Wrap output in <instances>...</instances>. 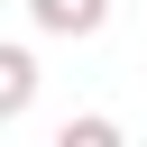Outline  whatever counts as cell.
Here are the masks:
<instances>
[{
    "instance_id": "6da1fadb",
    "label": "cell",
    "mask_w": 147,
    "mask_h": 147,
    "mask_svg": "<svg viewBox=\"0 0 147 147\" xmlns=\"http://www.w3.org/2000/svg\"><path fill=\"white\" fill-rule=\"evenodd\" d=\"M28 18H37L46 37H101L110 0H28Z\"/></svg>"
},
{
    "instance_id": "7a4b0ae2",
    "label": "cell",
    "mask_w": 147,
    "mask_h": 147,
    "mask_svg": "<svg viewBox=\"0 0 147 147\" xmlns=\"http://www.w3.org/2000/svg\"><path fill=\"white\" fill-rule=\"evenodd\" d=\"M37 83H46L37 55H28V46H0V119H28V110H37Z\"/></svg>"
},
{
    "instance_id": "3957f363",
    "label": "cell",
    "mask_w": 147,
    "mask_h": 147,
    "mask_svg": "<svg viewBox=\"0 0 147 147\" xmlns=\"http://www.w3.org/2000/svg\"><path fill=\"white\" fill-rule=\"evenodd\" d=\"M55 147H129V138H119V119H101V110H74V119L55 129Z\"/></svg>"
}]
</instances>
